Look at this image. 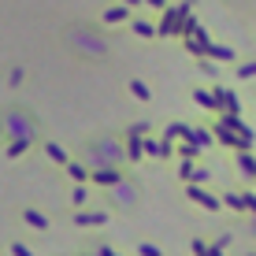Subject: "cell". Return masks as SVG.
I'll return each mask as SVG.
<instances>
[{"mask_svg": "<svg viewBox=\"0 0 256 256\" xmlns=\"http://www.w3.org/2000/svg\"><path fill=\"white\" fill-rule=\"evenodd\" d=\"M252 234H256V219H252Z\"/></svg>", "mask_w": 256, "mask_h": 256, "instance_id": "ffe728a7", "label": "cell"}, {"mask_svg": "<svg viewBox=\"0 0 256 256\" xmlns=\"http://www.w3.org/2000/svg\"><path fill=\"white\" fill-rule=\"evenodd\" d=\"M104 219H108L104 212H86V208H82V212L74 216V223H82V226H100Z\"/></svg>", "mask_w": 256, "mask_h": 256, "instance_id": "8992f818", "label": "cell"}, {"mask_svg": "<svg viewBox=\"0 0 256 256\" xmlns=\"http://www.w3.org/2000/svg\"><path fill=\"white\" fill-rule=\"evenodd\" d=\"M45 152H48V156H52L56 164H67V148H60L56 141H45Z\"/></svg>", "mask_w": 256, "mask_h": 256, "instance_id": "7c38bea8", "label": "cell"}, {"mask_svg": "<svg viewBox=\"0 0 256 256\" xmlns=\"http://www.w3.org/2000/svg\"><path fill=\"white\" fill-rule=\"evenodd\" d=\"M22 219H26L30 226H38V230H48V219L41 216V212H34V208H26V212H22Z\"/></svg>", "mask_w": 256, "mask_h": 256, "instance_id": "9c48e42d", "label": "cell"}, {"mask_svg": "<svg viewBox=\"0 0 256 256\" xmlns=\"http://www.w3.org/2000/svg\"><path fill=\"white\" fill-rule=\"evenodd\" d=\"M108 204H116V208H134V204H141V186L130 174H122L119 182H112L108 186Z\"/></svg>", "mask_w": 256, "mask_h": 256, "instance_id": "277c9868", "label": "cell"}, {"mask_svg": "<svg viewBox=\"0 0 256 256\" xmlns=\"http://www.w3.org/2000/svg\"><path fill=\"white\" fill-rule=\"evenodd\" d=\"M0 138H30L38 141L41 138V119L34 116V108H26V104H12V108L0 112Z\"/></svg>", "mask_w": 256, "mask_h": 256, "instance_id": "3957f363", "label": "cell"}, {"mask_svg": "<svg viewBox=\"0 0 256 256\" xmlns=\"http://www.w3.org/2000/svg\"><path fill=\"white\" fill-rule=\"evenodd\" d=\"M130 93H134L138 100H148V96H152V93H148V86H145V82H130Z\"/></svg>", "mask_w": 256, "mask_h": 256, "instance_id": "4fadbf2b", "label": "cell"}, {"mask_svg": "<svg viewBox=\"0 0 256 256\" xmlns=\"http://www.w3.org/2000/svg\"><path fill=\"white\" fill-rule=\"evenodd\" d=\"M64 45L74 52V56H82V60H104V56L112 52L108 34L96 30V26H86V22H70V26H67Z\"/></svg>", "mask_w": 256, "mask_h": 256, "instance_id": "6da1fadb", "label": "cell"}, {"mask_svg": "<svg viewBox=\"0 0 256 256\" xmlns=\"http://www.w3.org/2000/svg\"><path fill=\"white\" fill-rule=\"evenodd\" d=\"M238 171H242L245 178H256V160H252L249 152H245V148L238 152Z\"/></svg>", "mask_w": 256, "mask_h": 256, "instance_id": "ba28073f", "label": "cell"}, {"mask_svg": "<svg viewBox=\"0 0 256 256\" xmlns=\"http://www.w3.org/2000/svg\"><path fill=\"white\" fill-rule=\"evenodd\" d=\"M90 167H126V138L119 134H96L82 148Z\"/></svg>", "mask_w": 256, "mask_h": 256, "instance_id": "7a4b0ae2", "label": "cell"}, {"mask_svg": "<svg viewBox=\"0 0 256 256\" xmlns=\"http://www.w3.org/2000/svg\"><path fill=\"white\" fill-rule=\"evenodd\" d=\"M67 174H70L74 182H90V174H93V171H90V167H82V164H70V167H67Z\"/></svg>", "mask_w": 256, "mask_h": 256, "instance_id": "8fae6325", "label": "cell"}, {"mask_svg": "<svg viewBox=\"0 0 256 256\" xmlns=\"http://www.w3.org/2000/svg\"><path fill=\"white\" fill-rule=\"evenodd\" d=\"M86 200H90V190H86V182H78V186L70 190V204H74V208H82Z\"/></svg>", "mask_w": 256, "mask_h": 256, "instance_id": "30bf717a", "label": "cell"}, {"mask_svg": "<svg viewBox=\"0 0 256 256\" xmlns=\"http://www.w3.org/2000/svg\"><path fill=\"white\" fill-rule=\"evenodd\" d=\"M119 4H126V8H134V4H138V0H119Z\"/></svg>", "mask_w": 256, "mask_h": 256, "instance_id": "ac0fdd59", "label": "cell"}, {"mask_svg": "<svg viewBox=\"0 0 256 256\" xmlns=\"http://www.w3.org/2000/svg\"><path fill=\"white\" fill-rule=\"evenodd\" d=\"M208 52H212L216 60H234V52L226 48V45H208Z\"/></svg>", "mask_w": 256, "mask_h": 256, "instance_id": "5bb4252c", "label": "cell"}, {"mask_svg": "<svg viewBox=\"0 0 256 256\" xmlns=\"http://www.w3.org/2000/svg\"><path fill=\"white\" fill-rule=\"evenodd\" d=\"M134 30L141 34V38H152V34H156V26H148V22H134Z\"/></svg>", "mask_w": 256, "mask_h": 256, "instance_id": "9a60e30c", "label": "cell"}, {"mask_svg": "<svg viewBox=\"0 0 256 256\" xmlns=\"http://www.w3.org/2000/svg\"><path fill=\"white\" fill-rule=\"evenodd\" d=\"M186 193H190V197H193V200H200V208H212V212H216V208H219V197H212V193H204V190H200V186H190Z\"/></svg>", "mask_w": 256, "mask_h": 256, "instance_id": "5b68a950", "label": "cell"}, {"mask_svg": "<svg viewBox=\"0 0 256 256\" xmlns=\"http://www.w3.org/2000/svg\"><path fill=\"white\" fill-rule=\"evenodd\" d=\"M148 4H152V8H164V0H148Z\"/></svg>", "mask_w": 256, "mask_h": 256, "instance_id": "d6986e66", "label": "cell"}, {"mask_svg": "<svg viewBox=\"0 0 256 256\" xmlns=\"http://www.w3.org/2000/svg\"><path fill=\"white\" fill-rule=\"evenodd\" d=\"M238 74H242V78H256V64H245V67H238Z\"/></svg>", "mask_w": 256, "mask_h": 256, "instance_id": "2e32d148", "label": "cell"}, {"mask_svg": "<svg viewBox=\"0 0 256 256\" xmlns=\"http://www.w3.org/2000/svg\"><path fill=\"white\" fill-rule=\"evenodd\" d=\"M226 4H238V8H245V4H249V0H226Z\"/></svg>", "mask_w": 256, "mask_h": 256, "instance_id": "e0dca14e", "label": "cell"}, {"mask_svg": "<svg viewBox=\"0 0 256 256\" xmlns=\"http://www.w3.org/2000/svg\"><path fill=\"white\" fill-rule=\"evenodd\" d=\"M126 15H130V8H126V4H116V8H108V12H104V22H108V26L126 22Z\"/></svg>", "mask_w": 256, "mask_h": 256, "instance_id": "52a82bcc", "label": "cell"}]
</instances>
